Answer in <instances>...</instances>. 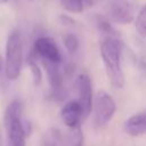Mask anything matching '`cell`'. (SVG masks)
Here are the masks:
<instances>
[{
  "label": "cell",
  "mask_w": 146,
  "mask_h": 146,
  "mask_svg": "<svg viewBox=\"0 0 146 146\" xmlns=\"http://www.w3.org/2000/svg\"><path fill=\"white\" fill-rule=\"evenodd\" d=\"M23 65V40L18 31H13L6 46V63L5 72L9 80H16L22 70Z\"/></svg>",
  "instance_id": "3957f363"
},
{
  "label": "cell",
  "mask_w": 146,
  "mask_h": 146,
  "mask_svg": "<svg viewBox=\"0 0 146 146\" xmlns=\"http://www.w3.org/2000/svg\"><path fill=\"white\" fill-rule=\"evenodd\" d=\"M2 65H3V62H2V57H1V55H0V72H1V70H2Z\"/></svg>",
  "instance_id": "2e32d148"
},
{
  "label": "cell",
  "mask_w": 146,
  "mask_h": 146,
  "mask_svg": "<svg viewBox=\"0 0 146 146\" xmlns=\"http://www.w3.org/2000/svg\"><path fill=\"white\" fill-rule=\"evenodd\" d=\"M124 131L132 137H138L146 133V111L139 112L130 116L124 122Z\"/></svg>",
  "instance_id": "30bf717a"
},
{
  "label": "cell",
  "mask_w": 146,
  "mask_h": 146,
  "mask_svg": "<svg viewBox=\"0 0 146 146\" xmlns=\"http://www.w3.org/2000/svg\"><path fill=\"white\" fill-rule=\"evenodd\" d=\"M75 89L78 92V102L80 103L81 108H82L83 119H86L90 114L92 104H94L91 80L87 73H81L76 76Z\"/></svg>",
  "instance_id": "8992f818"
},
{
  "label": "cell",
  "mask_w": 146,
  "mask_h": 146,
  "mask_svg": "<svg viewBox=\"0 0 146 146\" xmlns=\"http://www.w3.org/2000/svg\"><path fill=\"white\" fill-rule=\"evenodd\" d=\"M122 44L115 36H106L100 43V56L105 66L106 74L115 88L124 84V74L121 66Z\"/></svg>",
  "instance_id": "6da1fadb"
},
{
  "label": "cell",
  "mask_w": 146,
  "mask_h": 146,
  "mask_svg": "<svg viewBox=\"0 0 146 146\" xmlns=\"http://www.w3.org/2000/svg\"><path fill=\"white\" fill-rule=\"evenodd\" d=\"M62 6L65 10L74 14H79L82 11L83 8V1L82 0H60Z\"/></svg>",
  "instance_id": "4fadbf2b"
},
{
  "label": "cell",
  "mask_w": 146,
  "mask_h": 146,
  "mask_svg": "<svg viewBox=\"0 0 146 146\" xmlns=\"http://www.w3.org/2000/svg\"><path fill=\"white\" fill-rule=\"evenodd\" d=\"M136 30L140 35L146 36V3L144 5V7L140 9L139 14L137 15Z\"/></svg>",
  "instance_id": "7c38bea8"
},
{
  "label": "cell",
  "mask_w": 146,
  "mask_h": 146,
  "mask_svg": "<svg viewBox=\"0 0 146 146\" xmlns=\"http://www.w3.org/2000/svg\"><path fill=\"white\" fill-rule=\"evenodd\" d=\"M98 7L106 19L117 24H128L133 19V10L127 0H89Z\"/></svg>",
  "instance_id": "277c9868"
},
{
  "label": "cell",
  "mask_w": 146,
  "mask_h": 146,
  "mask_svg": "<svg viewBox=\"0 0 146 146\" xmlns=\"http://www.w3.org/2000/svg\"><path fill=\"white\" fill-rule=\"evenodd\" d=\"M34 54L38 55L42 62L62 63V54L52 39L47 36L38 38L34 42Z\"/></svg>",
  "instance_id": "52a82bcc"
},
{
  "label": "cell",
  "mask_w": 146,
  "mask_h": 146,
  "mask_svg": "<svg viewBox=\"0 0 146 146\" xmlns=\"http://www.w3.org/2000/svg\"><path fill=\"white\" fill-rule=\"evenodd\" d=\"M42 63L46 68L48 81L52 92L56 95L60 94L63 90V73L60 70V64L51 63V62H42Z\"/></svg>",
  "instance_id": "9c48e42d"
},
{
  "label": "cell",
  "mask_w": 146,
  "mask_h": 146,
  "mask_svg": "<svg viewBox=\"0 0 146 146\" xmlns=\"http://www.w3.org/2000/svg\"><path fill=\"white\" fill-rule=\"evenodd\" d=\"M0 146H3V145H2V133H1V129H0Z\"/></svg>",
  "instance_id": "e0dca14e"
},
{
  "label": "cell",
  "mask_w": 146,
  "mask_h": 146,
  "mask_svg": "<svg viewBox=\"0 0 146 146\" xmlns=\"http://www.w3.org/2000/svg\"><path fill=\"white\" fill-rule=\"evenodd\" d=\"M3 125L7 135V146H26L25 138L30 133V124L22 119V103L11 102L3 114Z\"/></svg>",
  "instance_id": "7a4b0ae2"
},
{
  "label": "cell",
  "mask_w": 146,
  "mask_h": 146,
  "mask_svg": "<svg viewBox=\"0 0 146 146\" xmlns=\"http://www.w3.org/2000/svg\"><path fill=\"white\" fill-rule=\"evenodd\" d=\"M94 123L96 128L106 125L116 111V104L113 97L104 90H99L94 99Z\"/></svg>",
  "instance_id": "5b68a950"
},
{
  "label": "cell",
  "mask_w": 146,
  "mask_h": 146,
  "mask_svg": "<svg viewBox=\"0 0 146 146\" xmlns=\"http://www.w3.org/2000/svg\"><path fill=\"white\" fill-rule=\"evenodd\" d=\"M57 137H58V133L56 132H52L49 135V138H47L43 143V146H59L58 144V140H57Z\"/></svg>",
  "instance_id": "9a60e30c"
},
{
  "label": "cell",
  "mask_w": 146,
  "mask_h": 146,
  "mask_svg": "<svg viewBox=\"0 0 146 146\" xmlns=\"http://www.w3.org/2000/svg\"><path fill=\"white\" fill-rule=\"evenodd\" d=\"M29 66L31 68V72H32V76H33V81L35 84H39L41 82V79H42V75H41V70L40 67L38 66V64L35 63V60L32 58H30L29 60Z\"/></svg>",
  "instance_id": "5bb4252c"
},
{
  "label": "cell",
  "mask_w": 146,
  "mask_h": 146,
  "mask_svg": "<svg viewBox=\"0 0 146 146\" xmlns=\"http://www.w3.org/2000/svg\"><path fill=\"white\" fill-rule=\"evenodd\" d=\"M60 116L65 125H67L71 129H74L76 127H80L81 119L83 117L82 108L81 105L78 100H70L67 102L62 111H60Z\"/></svg>",
  "instance_id": "ba28073f"
},
{
  "label": "cell",
  "mask_w": 146,
  "mask_h": 146,
  "mask_svg": "<svg viewBox=\"0 0 146 146\" xmlns=\"http://www.w3.org/2000/svg\"><path fill=\"white\" fill-rule=\"evenodd\" d=\"M63 41H64V46H65L66 50H67L71 55H74V54L79 50L80 43H79V39L76 38L75 34H72V33L66 34V35L64 36Z\"/></svg>",
  "instance_id": "8fae6325"
},
{
  "label": "cell",
  "mask_w": 146,
  "mask_h": 146,
  "mask_svg": "<svg viewBox=\"0 0 146 146\" xmlns=\"http://www.w3.org/2000/svg\"><path fill=\"white\" fill-rule=\"evenodd\" d=\"M8 0H0V3H5V2H7Z\"/></svg>",
  "instance_id": "ac0fdd59"
}]
</instances>
